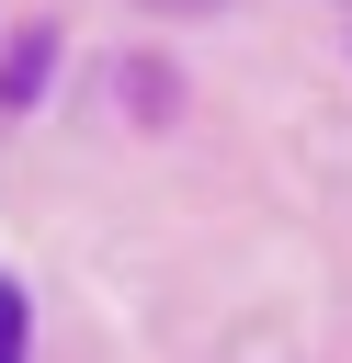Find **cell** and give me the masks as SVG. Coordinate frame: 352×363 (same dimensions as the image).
<instances>
[{
	"label": "cell",
	"mask_w": 352,
	"mask_h": 363,
	"mask_svg": "<svg viewBox=\"0 0 352 363\" xmlns=\"http://www.w3.org/2000/svg\"><path fill=\"white\" fill-rule=\"evenodd\" d=\"M34 79H45V34H23V45H11V57H0V102H23V91H34Z\"/></svg>",
	"instance_id": "1"
},
{
	"label": "cell",
	"mask_w": 352,
	"mask_h": 363,
	"mask_svg": "<svg viewBox=\"0 0 352 363\" xmlns=\"http://www.w3.org/2000/svg\"><path fill=\"white\" fill-rule=\"evenodd\" d=\"M0 363H23V284H0Z\"/></svg>",
	"instance_id": "2"
},
{
	"label": "cell",
	"mask_w": 352,
	"mask_h": 363,
	"mask_svg": "<svg viewBox=\"0 0 352 363\" xmlns=\"http://www.w3.org/2000/svg\"><path fill=\"white\" fill-rule=\"evenodd\" d=\"M159 11H193V0H159Z\"/></svg>",
	"instance_id": "3"
}]
</instances>
